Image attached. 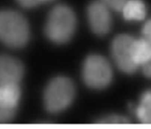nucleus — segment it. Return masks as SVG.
Returning a JSON list of instances; mask_svg holds the SVG:
<instances>
[{"mask_svg":"<svg viewBox=\"0 0 151 129\" xmlns=\"http://www.w3.org/2000/svg\"><path fill=\"white\" fill-rule=\"evenodd\" d=\"M143 73L146 77L151 78V58L141 66Z\"/></svg>","mask_w":151,"mask_h":129,"instance_id":"dca6fc26","label":"nucleus"},{"mask_svg":"<svg viewBox=\"0 0 151 129\" xmlns=\"http://www.w3.org/2000/svg\"><path fill=\"white\" fill-rule=\"evenodd\" d=\"M111 9L103 1H93L88 8V19L90 27L98 35H106L111 27Z\"/></svg>","mask_w":151,"mask_h":129,"instance_id":"0eeeda50","label":"nucleus"},{"mask_svg":"<svg viewBox=\"0 0 151 129\" xmlns=\"http://www.w3.org/2000/svg\"><path fill=\"white\" fill-rule=\"evenodd\" d=\"M20 97L19 84L0 85V124L7 123L13 119Z\"/></svg>","mask_w":151,"mask_h":129,"instance_id":"423d86ee","label":"nucleus"},{"mask_svg":"<svg viewBox=\"0 0 151 129\" xmlns=\"http://www.w3.org/2000/svg\"><path fill=\"white\" fill-rule=\"evenodd\" d=\"M121 12L126 20L141 21L145 18L147 10L142 0H128Z\"/></svg>","mask_w":151,"mask_h":129,"instance_id":"1a4fd4ad","label":"nucleus"},{"mask_svg":"<svg viewBox=\"0 0 151 129\" xmlns=\"http://www.w3.org/2000/svg\"><path fill=\"white\" fill-rule=\"evenodd\" d=\"M83 78L88 86L102 89L110 84L112 69L106 58L98 55H92L86 59L83 66Z\"/></svg>","mask_w":151,"mask_h":129,"instance_id":"20e7f679","label":"nucleus"},{"mask_svg":"<svg viewBox=\"0 0 151 129\" xmlns=\"http://www.w3.org/2000/svg\"><path fill=\"white\" fill-rule=\"evenodd\" d=\"M24 75V66L18 59L0 55V85L19 84Z\"/></svg>","mask_w":151,"mask_h":129,"instance_id":"6e6552de","label":"nucleus"},{"mask_svg":"<svg viewBox=\"0 0 151 129\" xmlns=\"http://www.w3.org/2000/svg\"><path fill=\"white\" fill-rule=\"evenodd\" d=\"M135 112L141 123L151 125V90H147L142 95Z\"/></svg>","mask_w":151,"mask_h":129,"instance_id":"9d476101","label":"nucleus"},{"mask_svg":"<svg viewBox=\"0 0 151 129\" xmlns=\"http://www.w3.org/2000/svg\"><path fill=\"white\" fill-rule=\"evenodd\" d=\"M101 1L110 9L121 12L128 0H101Z\"/></svg>","mask_w":151,"mask_h":129,"instance_id":"ddd939ff","label":"nucleus"},{"mask_svg":"<svg viewBox=\"0 0 151 129\" xmlns=\"http://www.w3.org/2000/svg\"><path fill=\"white\" fill-rule=\"evenodd\" d=\"M134 55L139 67L151 58V42L145 38L136 39L134 43Z\"/></svg>","mask_w":151,"mask_h":129,"instance_id":"9b49d317","label":"nucleus"},{"mask_svg":"<svg viewBox=\"0 0 151 129\" xmlns=\"http://www.w3.org/2000/svg\"><path fill=\"white\" fill-rule=\"evenodd\" d=\"M143 38L151 42V19L147 20L142 28Z\"/></svg>","mask_w":151,"mask_h":129,"instance_id":"2eb2a0df","label":"nucleus"},{"mask_svg":"<svg viewBox=\"0 0 151 129\" xmlns=\"http://www.w3.org/2000/svg\"><path fill=\"white\" fill-rule=\"evenodd\" d=\"M76 28V17L72 9L60 4L51 10L45 26L47 38L56 44H64L73 36Z\"/></svg>","mask_w":151,"mask_h":129,"instance_id":"f03ea898","label":"nucleus"},{"mask_svg":"<svg viewBox=\"0 0 151 129\" xmlns=\"http://www.w3.org/2000/svg\"><path fill=\"white\" fill-rule=\"evenodd\" d=\"M135 38L129 35H119L114 39L111 53L116 66L122 72L134 73L139 68L134 55V43Z\"/></svg>","mask_w":151,"mask_h":129,"instance_id":"39448f33","label":"nucleus"},{"mask_svg":"<svg viewBox=\"0 0 151 129\" xmlns=\"http://www.w3.org/2000/svg\"><path fill=\"white\" fill-rule=\"evenodd\" d=\"M75 94V86L69 78L63 76L55 78L44 91V106L48 112L58 113L69 107Z\"/></svg>","mask_w":151,"mask_h":129,"instance_id":"7ed1b4c3","label":"nucleus"},{"mask_svg":"<svg viewBox=\"0 0 151 129\" xmlns=\"http://www.w3.org/2000/svg\"><path fill=\"white\" fill-rule=\"evenodd\" d=\"M16 1L22 7H26V8H30V7H36L40 4L49 2L52 0H16Z\"/></svg>","mask_w":151,"mask_h":129,"instance_id":"4468645a","label":"nucleus"},{"mask_svg":"<svg viewBox=\"0 0 151 129\" xmlns=\"http://www.w3.org/2000/svg\"><path fill=\"white\" fill-rule=\"evenodd\" d=\"M29 38L27 22L22 15L13 10H0V41L7 47L20 48Z\"/></svg>","mask_w":151,"mask_h":129,"instance_id":"f257e3e1","label":"nucleus"},{"mask_svg":"<svg viewBox=\"0 0 151 129\" xmlns=\"http://www.w3.org/2000/svg\"><path fill=\"white\" fill-rule=\"evenodd\" d=\"M98 123L100 124H128L129 121L126 118L120 116H116V115H111V116L106 117L100 120H99Z\"/></svg>","mask_w":151,"mask_h":129,"instance_id":"f8f14e48","label":"nucleus"}]
</instances>
